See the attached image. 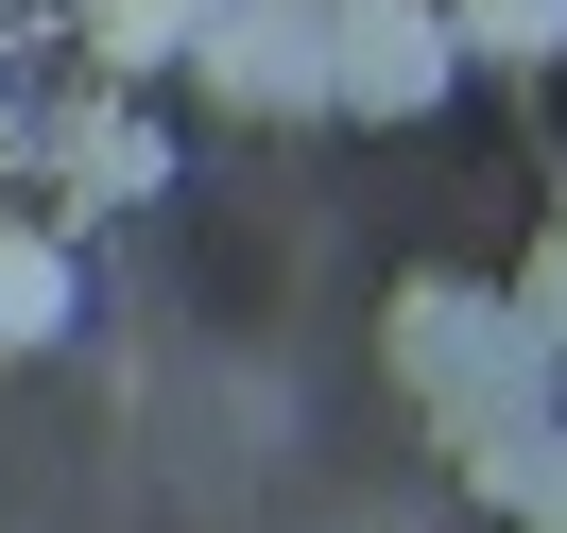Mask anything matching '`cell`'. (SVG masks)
<instances>
[{"instance_id": "obj_1", "label": "cell", "mask_w": 567, "mask_h": 533, "mask_svg": "<svg viewBox=\"0 0 567 533\" xmlns=\"http://www.w3.org/2000/svg\"><path fill=\"white\" fill-rule=\"evenodd\" d=\"M379 361H395V396H413L447 448H482V430H533V413H550V379H567V361L533 345V310H516V293H464V276H395Z\"/></svg>"}, {"instance_id": "obj_2", "label": "cell", "mask_w": 567, "mask_h": 533, "mask_svg": "<svg viewBox=\"0 0 567 533\" xmlns=\"http://www.w3.org/2000/svg\"><path fill=\"white\" fill-rule=\"evenodd\" d=\"M447 86H464L447 0H327V104L344 121H430Z\"/></svg>"}, {"instance_id": "obj_3", "label": "cell", "mask_w": 567, "mask_h": 533, "mask_svg": "<svg viewBox=\"0 0 567 533\" xmlns=\"http://www.w3.org/2000/svg\"><path fill=\"white\" fill-rule=\"evenodd\" d=\"M189 70H207V104H241V121H310L327 104V0H207Z\"/></svg>"}, {"instance_id": "obj_4", "label": "cell", "mask_w": 567, "mask_h": 533, "mask_svg": "<svg viewBox=\"0 0 567 533\" xmlns=\"http://www.w3.org/2000/svg\"><path fill=\"white\" fill-rule=\"evenodd\" d=\"M52 155H70V207H155V189H173V139H155L138 104H86Z\"/></svg>"}, {"instance_id": "obj_5", "label": "cell", "mask_w": 567, "mask_h": 533, "mask_svg": "<svg viewBox=\"0 0 567 533\" xmlns=\"http://www.w3.org/2000/svg\"><path fill=\"white\" fill-rule=\"evenodd\" d=\"M70 310H86L70 242H52V224H0V361H35V345H70Z\"/></svg>"}, {"instance_id": "obj_6", "label": "cell", "mask_w": 567, "mask_h": 533, "mask_svg": "<svg viewBox=\"0 0 567 533\" xmlns=\"http://www.w3.org/2000/svg\"><path fill=\"white\" fill-rule=\"evenodd\" d=\"M189 35H207V0H86V52H104V86L189 70Z\"/></svg>"}, {"instance_id": "obj_7", "label": "cell", "mask_w": 567, "mask_h": 533, "mask_svg": "<svg viewBox=\"0 0 567 533\" xmlns=\"http://www.w3.org/2000/svg\"><path fill=\"white\" fill-rule=\"evenodd\" d=\"M447 35H464V70H550L567 0H447Z\"/></svg>"}, {"instance_id": "obj_8", "label": "cell", "mask_w": 567, "mask_h": 533, "mask_svg": "<svg viewBox=\"0 0 567 533\" xmlns=\"http://www.w3.org/2000/svg\"><path fill=\"white\" fill-rule=\"evenodd\" d=\"M516 310H533V345L567 361V224H550V242H533V276H516Z\"/></svg>"}]
</instances>
